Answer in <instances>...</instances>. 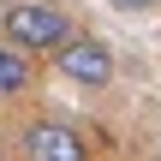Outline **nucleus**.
I'll return each mask as SVG.
<instances>
[{"instance_id":"f257e3e1","label":"nucleus","mask_w":161,"mask_h":161,"mask_svg":"<svg viewBox=\"0 0 161 161\" xmlns=\"http://www.w3.org/2000/svg\"><path fill=\"white\" fill-rule=\"evenodd\" d=\"M0 30H6V48H60L66 36H72V24H66V12L60 6H48V0H12L6 6V18H0Z\"/></svg>"},{"instance_id":"f03ea898","label":"nucleus","mask_w":161,"mask_h":161,"mask_svg":"<svg viewBox=\"0 0 161 161\" xmlns=\"http://www.w3.org/2000/svg\"><path fill=\"white\" fill-rule=\"evenodd\" d=\"M54 66H60L72 84H84V90L114 84V48H102L96 36H66V42L54 48Z\"/></svg>"},{"instance_id":"7ed1b4c3","label":"nucleus","mask_w":161,"mask_h":161,"mask_svg":"<svg viewBox=\"0 0 161 161\" xmlns=\"http://www.w3.org/2000/svg\"><path fill=\"white\" fill-rule=\"evenodd\" d=\"M24 155L30 161H90V143H84V131H72L60 119H36L24 131Z\"/></svg>"},{"instance_id":"20e7f679","label":"nucleus","mask_w":161,"mask_h":161,"mask_svg":"<svg viewBox=\"0 0 161 161\" xmlns=\"http://www.w3.org/2000/svg\"><path fill=\"white\" fill-rule=\"evenodd\" d=\"M24 84H30V60L18 48H0V96H18Z\"/></svg>"},{"instance_id":"39448f33","label":"nucleus","mask_w":161,"mask_h":161,"mask_svg":"<svg viewBox=\"0 0 161 161\" xmlns=\"http://www.w3.org/2000/svg\"><path fill=\"white\" fill-rule=\"evenodd\" d=\"M108 6H119V12H149L155 0H108Z\"/></svg>"}]
</instances>
